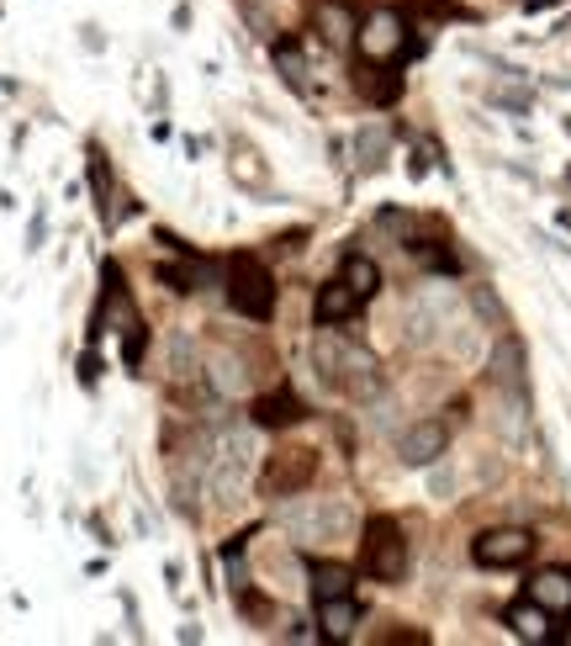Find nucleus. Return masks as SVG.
Returning a JSON list of instances; mask_svg holds the SVG:
<instances>
[{
	"label": "nucleus",
	"mask_w": 571,
	"mask_h": 646,
	"mask_svg": "<svg viewBox=\"0 0 571 646\" xmlns=\"http://www.w3.org/2000/svg\"><path fill=\"white\" fill-rule=\"evenodd\" d=\"M360 567L376 577V583H403V573H407V541H403V530H397V520L376 514L371 525L360 530Z\"/></svg>",
	"instance_id": "nucleus-3"
},
{
	"label": "nucleus",
	"mask_w": 571,
	"mask_h": 646,
	"mask_svg": "<svg viewBox=\"0 0 571 646\" xmlns=\"http://www.w3.org/2000/svg\"><path fill=\"white\" fill-rule=\"evenodd\" d=\"M286 530L297 535V541H344V535H355V509L344 499H312V503H286Z\"/></svg>",
	"instance_id": "nucleus-2"
},
{
	"label": "nucleus",
	"mask_w": 571,
	"mask_h": 646,
	"mask_svg": "<svg viewBox=\"0 0 571 646\" xmlns=\"http://www.w3.org/2000/svg\"><path fill=\"white\" fill-rule=\"evenodd\" d=\"M312 22H318V32H323V43H329V49H344V43H350V38L360 32L344 0H323V6L312 11Z\"/></svg>",
	"instance_id": "nucleus-13"
},
{
	"label": "nucleus",
	"mask_w": 571,
	"mask_h": 646,
	"mask_svg": "<svg viewBox=\"0 0 571 646\" xmlns=\"http://www.w3.org/2000/svg\"><path fill=\"white\" fill-rule=\"evenodd\" d=\"M492 101L508 106V112H529V91H492Z\"/></svg>",
	"instance_id": "nucleus-27"
},
{
	"label": "nucleus",
	"mask_w": 571,
	"mask_h": 646,
	"mask_svg": "<svg viewBox=\"0 0 571 646\" xmlns=\"http://www.w3.org/2000/svg\"><path fill=\"white\" fill-rule=\"evenodd\" d=\"M386 148H392V133H386V122H371V127H360V139H355L360 170H381V165H386Z\"/></svg>",
	"instance_id": "nucleus-17"
},
{
	"label": "nucleus",
	"mask_w": 571,
	"mask_h": 646,
	"mask_svg": "<svg viewBox=\"0 0 571 646\" xmlns=\"http://www.w3.org/2000/svg\"><path fill=\"white\" fill-rule=\"evenodd\" d=\"M471 303H476V312H481L492 329H502V308H498V297H492V287H471Z\"/></svg>",
	"instance_id": "nucleus-24"
},
{
	"label": "nucleus",
	"mask_w": 571,
	"mask_h": 646,
	"mask_svg": "<svg viewBox=\"0 0 571 646\" xmlns=\"http://www.w3.org/2000/svg\"><path fill=\"white\" fill-rule=\"evenodd\" d=\"M217 387H222V392H243V387H249V371H238V360H217Z\"/></svg>",
	"instance_id": "nucleus-23"
},
{
	"label": "nucleus",
	"mask_w": 571,
	"mask_h": 646,
	"mask_svg": "<svg viewBox=\"0 0 571 646\" xmlns=\"http://www.w3.org/2000/svg\"><path fill=\"white\" fill-rule=\"evenodd\" d=\"M455 488H460V472H455L450 461H434V472H428V499H450Z\"/></svg>",
	"instance_id": "nucleus-22"
},
{
	"label": "nucleus",
	"mask_w": 571,
	"mask_h": 646,
	"mask_svg": "<svg viewBox=\"0 0 571 646\" xmlns=\"http://www.w3.org/2000/svg\"><path fill=\"white\" fill-rule=\"evenodd\" d=\"M339 276L350 281V291H355V297H376V287H381V270H376L371 260H365V255H350Z\"/></svg>",
	"instance_id": "nucleus-19"
},
{
	"label": "nucleus",
	"mask_w": 571,
	"mask_h": 646,
	"mask_svg": "<svg viewBox=\"0 0 571 646\" xmlns=\"http://www.w3.org/2000/svg\"><path fill=\"white\" fill-rule=\"evenodd\" d=\"M534 551V535L519 525H502V530H481L471 541L476 567H519L523 556Z\"/></svg>",
	"instance_id": "nucleus-6"
},
{
	"label": "nucleus",
	"mask_w": 571,
	"mask_h": 646,
	"mask_svg": "<svg viewBox=\"0 0 571 646\" xmlns=\"http://www.w3.org/2000/svg\"><path fill=\"white\" fill-rule=\"evenodd\" d=\"M492 382L502 387V398L529 403V377H523V345L519 339H498V350H492Z\"/></svg>",
	"instance_id": "nucleus-10"
},
{
	"label": "nucleus",
	"mask_w": 571,
	"mask_h": 646,
	"mask_svg": "<svg viewBox=\"0 0 571 646\" xmlns=\"http://www.w3.org/2000/svg\"><path fill=\"white\" fill-rule=\"evenodd\" d=\"M228 303H233L243 318L264 324V318L276 312V281H270V270H264L260 260H233L228 265Z\"/></svg>",
	"instance_id": "nucleus-4"
},
{
	"label": "nucleus",
	"mask_w": 571,
	"mask_h": 646,
	"mask_svg": "<svg viewBox=\"0 0 571 646\" xmlns=\"http://www.w3.org/2000/svg\"><path fill=\"white\" fill-rule=\"evenodd\" d=\"M355 625H360V604L350 594L318 598V636H323V642H350Z\"/></svg>",
	"instance_id": "nucleus-11"
},
{
	"label": "nucleus",
	"mask_w": 571,
	"mask_h": 646,
	"mask_svg": "<svg viewBox=\"0 0 571 646\" xmlns=\"http://www.w3.org/2000/svg\"><path fill=\"white\" fill-rule=\"evenodd\" d=\"M276 59H281V70H286L291 85H302V80H308V64H302V53L297 49H276Z\"/></svg>",
	"instance_id": "nucleus-25"
},
{
	"label": "nucleus",
	"mask_w": 571,
	"mask_h": 646,
	"mask_svg": "<svg viewBox=\"0 0 571 646\" xmlns=\"http://www.w3.org/2000/svg\"><path fill=\"white\" fill-rule=\"evenodd\" d=\"M355 43H360V53H365L371 64H386V59H397V53L407 49V27H403L397 11H371V17L360 22Z\"/></svg>",
	"instance_id": "nucleus-7"
},
{
	"label": "nucleus",
	"mask_w": 571,
	"mask_h": 646,
	"mask_svg": "<svg viewBox=\"0 0 571 646\" xmlns=\"http://www.w3.org/2000/svg\"><path fill=\"white\" fill-rule=\"evenodd\" d=\"M308 577H312V594L318 598L350 594V567H339V562H312Z\"/></svg>",
	"instance_id": "nucleus-18"
},
{
	"label": "nucleus",
	"mask_w": 571,
	"mask_h": 646,
	"mask_svg": "<svg viewBox=\"0 0 571 646\" xmlns=\"http://www.w3.org/2000/svg\"><path fill=\"white\" fill-rule=\"evenodd\" d=\"M360 297L350 291V281L339 276V281H329V287H318V303H312V312H318V324H344V318H355Z\"/></svg>",
	"instance_id": "nucleus-14"
},
{
	"label": "nucleus",
	"mask_w": 571,
	"mask_h": 646,
	"mask_svg": "<svg viewBox=\"0 0 571 646\" xmlns=\"http://www.w3.org/2000/svg\"><path fill=\"white\" fill-rule=\"evenodd\" d=\"M508 625H513V636H523V642H546L550 636V609L546 604H534V598H523V604L508 609Z\"/></svg>",
	"instance_id": "nucleus-16"
},
{
	"label": "nucleus",
	"mask_w": 571,
	"mask_h": 646,
	"mask_svg": "<svg viewBox=\"0 0 571 646\" xmlns=\"http://www.w3.org/2000/svg\"><path fill=\"white\" fill-rule=\"evenodd\" d=\"M445 445H450V424L445 419H418V424H407L397 434V455L407 466H434L445 455Z\"/></svg>",
	"instance_id": "nucleus-9"
},
{
	"label": "nucleus",
	"mask_w": 571,
	"mask_h": 646,
	"mask_svg": "<svg viewBox=\"0 0 571 646\" xmlns=\"http://www.w3.org/2000/svg\"><path fill=\"white\" fill-rule=\"evenodd\" d=\"M529 11H546V6H561V0H523Z\"/></svg>",
	"instance_id": "nucleus-28"
},
{
	"label": "nucleus",
	"mask_w": 571,
	"mask_h": 646,
	"mask_svg": "<svg viewBox=\"0 0 571 646\" xmlns=\"http://www.w3.org/2000/svg\"><path fill=\"white\" fill-rule=\"evenodd\" d=\"M312 356H318V377H323L333 392H344V398H360V403L381 392L376 360L365 356L360 345H344V339L323 335L318 345H312Z\"/></svg>",
	"instance_id": "nucleus-1"
},
{
	"label": "nucleus",
	"mask_w": 571,
	"mask_h": 646,
	"mask_svg": "<svg viewBox=\"0 0 571 646\" xmlns=\"http://www.w3.org/2000/svg\"><path fill=\"white\" fill-rule=\"evenodd\" d=\"M159 281L175 291H196L207 281V265H159Z\"/></svg>",
	"instance_id": "nucleus-21"
},
{
	"label": "nucleus",
	"mask_w": 571,
	"mask_h": 646,
	"mask_svg": "<svg viewBox=\"0 0 571 646\" xmlns=\"http://www.w3.org/2000/svg\"><path fill=\"white\" fill-rule=\"evenodd\" d=\"M413 11H424V17H445V22H450V17H466V11H460V6H450V0H418Z\"/></svg>",
	"instance_id": "nucleus-26"
},
{
	"label": "nucleus",
	"mask_w": 571,
	"mask_h": 646,
	"mask_svg": "<svg viewBox=\"0 0 571 646\" xmlns=\"http://www.w3.org/2000/svg\"><path fill=\"white\" fill-rule=\"evenodd\" d=\"M249 466H255V434L249 430H222L212 440V451H207V472L217 478L222 493H233L238 482L249 478Z\"/></svg>",
	"instance_id": "nucleus-5"
},
{
	"label": "nucleus",
	"mask_w": 571,
	"mask_h": 646,
	"mask_svg": "<svg viewBox=\"0 0 571 646\" xmlns=\"http://www.w3.org/2000/svg\"><path fill=\"white\" fill-rule=\"evenodd\" d=\"M529 598L546 604L550 615H567L571 609V573L567 567H546V573L529 577Z\"/></svg>",
	"instance_id": "nucleus-12"
},
{
	"label": "nucleus",
	"mask_w": 571,
	"mask_h": 646,
	"mask_svg": "<svg viewBox=\"0 0 571 646\" xmlns=\"http://www.w3.org/2000/svg\"><path fill=\"white\" fill-rule=\"evenodd\" d=\"M255 419H260L264 430H286V424L308 419V408H302V398H291V392H270V398L255 403Z\"/></svg>",
	"instance_id": "nucleus-15"
},
{
	"label": "nucleus",
	"mask_w": 571,
	"mask_h": 646,
	"mask_svg": "<svg viewBox=\"0 0 571 646\" xmlns=\"http://www.w3.org/2000/svg\"><path fill=\"white\" fill-rule=\"evenodd\" d=\"M318 472V451H281L264 466V499H297Z\"/></svg>",
	"instance_id": "nucleus-8"
},
{
	"label": "nucleus",
	"mask_w": 571,
	"mask_h": 646,
	"mask_svg": "<svg viewBox=\"0 0 571 646\" xmlns=\"http://www.w3.org/2000/svg\"><path fill=\"white\" fill-rule=\"evenodd\" d=\"M407 255L424 265V270H439V276H455V270H460V260H455L450 249H439L434 239H413L407 244Z\"/></svg>",
	"instance_id": "nucleus-20"
}]
</instances>
